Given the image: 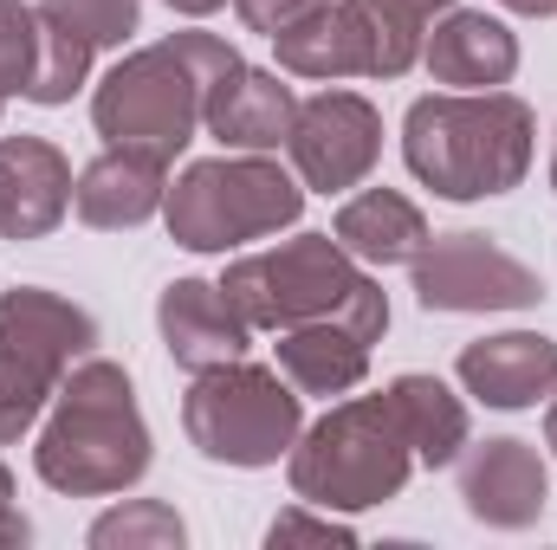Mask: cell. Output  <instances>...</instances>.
Listing matches in <instances>:
<instances>
[{
	"label": "cell",
	"mask_w": 557,
	"mask_h": 550,
	"mask_svg": "<svg viewBox=\"0 0 557 550\" xmlns=\"http://www.w3.org/2000/svg\"><path fill=\"white\" fill-rule=\"evenodd\" d=\"M337 247L363 266H416V253L434 240L428 234V214H421L409 195L396 188H363L337 208Z\"/></svg>",
	"instance_id": "d6986e66"
},
{
	"label": "cell",
	"mask_w": 557,
	"mask_h": 550,
	"mask_svg": "<svg viewBox=\"0 0 557 550\" xmlns=\"http://www.w3.org/2000/svg\"><path fill=\"white\" fill-rule=\"evenodd\" d=\"M98 343V317L46 285L0 291V447L20 440L52 409L72 363H85Z\"/></svg>",
	"instance_id": "52a82bcc"
},
{
	"label": "cell",
	"mask_w": 557,
	"mask_h": 550,
	"mask_svg": "<svg viewBox=\"0 0 557 550\" xmlns=\"http://www.w3.org/2000/svg\"><path fill=\"white\" fill-rule=\"evenodd\" d=\"M72 214V162L46 137H0V240H46Z\"/></svg>",
	"instance_id": "4fadbf2b"
},
{
	"label": "cell",
	"mask_w": 557,
	"mask_h": 550,
	"mask_svg": "<svg viewBox=\"0 0 557 550\" xmlns=\"http://www.w3.org/2000/svg\"><path fill=\"white\" fill-rule=\"evenodd\" d=\"M350 538H357V532H350L337 512H324V505H318V518H311V512H278L273 532H267L273 550L278 545H350Z\"/></svg>",
	"instance_id": "4316f807"
},
{
	"label": "cell",
	"mask_w": 557,
	"mask_h": 550,
	"mask_svg": "<svg viewBox=\"0 0 557 550\" xmlns=\"http://www.w3.org/2000/svg\"><path fill=\"white\" fill-rule=\"evenodd\" d=\"M421 65L434 85L454 91H499L519 72V33L493 13H467L447 7V20H434V33L421 39Z\"/></svg>",
	"instance_id": "9a60e30c"
},
{
	"label": "cell",
	"mask_w": 557,
	"mask_h": 550,
	"mask_svg": "<svg viewBox=\"0 0 557 550\" xmlns=\"http://www.w3.org/2000/svg\"><path fill=\"white\" fill-rule=\"evenodd\" d=\"M416 298L421 311H525L545 298V278L512 260L486 234H434L416 253Z\"/></svg>",
	"instance_id": "9c48e42d"
},
{
	"label": "cell",
	"mask_w": 557,
	"mask_h": 550,
	"mask_svg": "<svg viewBox=\"0 0 557 550\" xmlns=\"http://www.w3.org/2000/svg\"><path fill=\"white\" fill-rule=\"evenodd\" d=\"M52 20L78 26L91 46H124L137 33V0H39Z\"/></svg>",
	"instance_id": "484cf974"
},
{
	"label": "cell",
	"mask_w": 557,
	"mask_h": 550,
	"mask_svg": "<svg viewBox=\"0 0 557 550\" xmlns=\"http://www.w3.org/2000/svg\"><path fill=\"white\" fill-rule=\"evenodd\" d=\"M311 7H318V0H234V13H240L253 33H267V39H273L278 26H292L298 13H311Z\"/></svg>",
	"instance_id": "83f0119b"
},
{
	"label": "cell",
	"mask_w": 557,
	"mask_h": 550,
	"mask_svg": "<svg viewBox=\"0 0 557 550\" xmlns=\"http://www.w3.org/2000/svg\"><path fill=\"white\" fill-rule=\"evenodd\" d=\"M460 383L486 409H539L557 389V343L539 330H499L460 350Z\"/></svg>",
	"instance_id": "e0dca14e"
},
{
	"label": "cell",
	"mask_w": 557,
	"mask_h": 550,
	"mask_svg": "<svg viewBox=\"0 0 557 550\" xmlns=\"http://www.w3.org/2000/svg\"><path fill=\"white\" fill-rule=\"evenodd\" d=\"M278 376L298 396H350L370 376V337H357L344 317H318V324H292L278 330Z\"/></svg>",
	"instance_id": "ac0fdd59"
},
{
	"label": "cell",
	"mask_w": 557,
	"mask_h": 550,
	"mask_svg": "<svg viewBox=\"0 0 557 550\" xmlns=\"http://www.w3.org/2000/svg\"><path fill=\"white\" fill-rule=\"evenodd\" d=\"M33 538V525L20 518V505H13V473L0 466V545H26Z\"/></svg>",
	"instance_id": "f1b7e54d"
},
{
	"label": "cell",
	"mask_w": 557,
	"mask_h": 550,
	"mask_svg": "<svg viewBox=\"0 0 557 550\" xmlns=\"http://www.w3.org/2000/svg\"><path fill=\"white\" fill-rule=\"evenodd\" d=\"M350 13V33H357V59H363V78H403L421 59V39H428V13L409 0H344Z\"/></svg>",
	"instance_id": "7402d4cb"
},
{
	"label": "cell",
	"mask_w": 557,
	"mask_h": 550,
	"mask_svg": "<svg viewBox=\"0 0 557 550\" xmlns=\"http://www.w3.org/2000/svg\"><path fill=\"white\" fill-rule=\"evenodd\" d=\"M0 104H7V98H0Z\"/></svg>",
	"instance_id": "e575fe53"
},
{
	"label": "cell",
	"mask_w": 557,
	"mask_h": 550,
	"mask_svg": "<svg viewBox=\"0 0 557 550\" xmlns=\"http://www.w3.org/2000/svg\"><path fill=\"white\" fill-rule=\"evenodd\" d=\"M383 396H389V409H396L409 447H416V466L434 473V466H454V460L467 453V402H460L441 376L409 370V376H396Z\"/></svg>",
	"instance_id": "ffe728a7"
},
{
	"label": "cell",
	"mask_w": 557,
	"mask_h": 550,
	"mask_svg": "<svg viewBox=\"0 0 557 550\" xmlns=\"http://www.w3.org/2000/svg\"><path fill=\"white\" fill-rule=\"evenodd\" d=\"M539 117L512 91H434L403 117V155L421 188L441 201H493L512 195L532 168Z\"/></svg>",
	"instance_id": "6da1fadb"
},
{
	"label": "cell",
	"mask_w": 557,
	"mask_h": 550,
	"mask_svg": "<svg viewBox=\"0 0 557 550\" xmlns=\"http://www.w3.org/2000/svg\"><path fill=\"white\" fill-rule=\"evenodd\" d=\"M512 13H532V20H557V0H499Z\"/></svg>",
	"instance_id": "4dcf8cb0"
},
{
	"label": "cell",
	"mask_w": 557,
	"mask_h": 550,
	"mask_svg": "<svg viewBox=\"0 0 557 550\" xmlns=\"http://www.w3.org/2000/svg\"><path fill=\"white\" fill-rule=\"evenodd\" d=\"M292 168L305 188L318 195H344L357 182H370L376 155H383V111L357 91H318V98H298V117H292Z\"/></svg>",
	"instance_id": "30bf717a"
},
{
	"label": "cell",
	"mask_w": 557,
	"mask_h": 550,
	"mask_svg": "<svg viewBox=\"0 0 557 550\" xmlns=\"http://www.w3.org/2000/svg\"><path fill=\"white\" fill-rule=\"evenodd\" d=\"M162 201H169V162L143 155V149H117V142L98 162H85L72 182V214L85 227H104V234L143 227Z\"/></svg>",
	"instance_id": "2e32d148"
},
{
	"label": "cell",
	"mask_w": 557,
	"mask_h": 550,
	"mask_svg": "<svg viewBox=\"0 0 557 550\" xmlns=\"http://www.w3.org/2000/svg\"><path fill=\"white\" fill-rule=\"evenodd\" d=\"M460 499L480 525L493 532H525L545 518V499H552V479H545V460L532 440H480L460 453Z\"/></svg>",
	"instance_id": "8fae6325"
},
{
	"label": "cell",
	"mask_w": 557,
	"mask_h": 550,
	"mask_svg": "<svg viewBox=\"0 0 557 550\" xmlns=\"http://www.w3.org/2000/svg\"><path fill=\"white\" fill-rule=\"evenodd\" d=\"M182 427L214 466H278L305 434V396L247 357L201 370L182 396Z\"/></svg>",
	"instance_id": "ba28073f"
},
{
	"label": "cell",
	"mask_w": 557,
	"mask_h": 550,
	"mask_svg": "<svg viewBox=\"0 0 557 550\" xmlns=\"http://www.w3.org/2000/svg\"><path fill=\"white\" fill-rule=\"evenodd\" d=\"M221 291L240 304V317L253 330H292V324H318V317H344L370 343H383V330H389L383 285L363 273V260H350L337 247V234H298L273 253H247L221 273Z\"/></svg>",
	"instance_id": "277c9868"
},
{
	"label": "cell",
	"mask_w": 557,
	"mask_h": 550,
	"mask_svg": "<svg viewBox=\"0 0 557 550\" xmlns=\"http://www.w3.org/2000/svg\"><path fill=\"white\" fill-rule=\"evenodd\" d=\"M169 240L188 253H227L247 240H267L305 214V188L278 168L273 155H208L188 162L162 201Z\"/></svg>",
	"instance_id": "8992f818"
},
{
	"label": "cell",
	"mask_w": 557,
	"mask_h": 550,
	"mask_svg": "<svg viewBox=\"0 0 557 550\" xmlns=\"http://www.w3.org/2000/svg\"><path fill=\"white\" fill-rule=\"evenodd\" d=\"M409 7H421V13H447L454 0H409Z\"/></svg>",
	"instance_id": "d6a6232c"
},
{
	"label": "cell",
	"mask_w": 557,
	"mask_h": 550,
	"mask_svg": "<svg viewBox=\"0 0 557 550\" xmlns=\"http://www.w3.org/2000/svg\"><path fill=\"white\" fill-rule=\"evenodd\" d=\"M240 65V52L214 33H169L156 46H137L131 59H117L104 72V85L91 91V124L98 137L117 149H143L175 162L208 111V91Z\"/></svg>",
	"instance_id": "7a4b0ae2"
},
{
	"label": "cell",
	"mask_w": 557,
	"mask_h": 550,
	"mask_svg": "<svg viewBox=\"0 0 557 550\" xmlns=\"http://www.w3.org/2000/svg\"><path fill=\"white\" fill-rule=\"evenodd\" d=\"M149 460H156L149 421L137 409L124 363H111V357L72 363V376L59 383L52 414L39 427V447H33L39 479L72 499H104V492L137 486Z\"/></svg>",
	"instance_id": "3957f363"
},
{
	"label": "cell",
	"mask_w": 557,
	"mask_h": 550,
	"mask_svg": "<svg viewBox=\"0 0 557 550\" xmlns=\"http://www.w3.org/2000/svg\"><path fill=\"white\" fill-rule=\"evenodd\" d=\"M552 188H557V155H552Z\"/></svg>",
	"instance_id": "836d02e7"
},
{
	"label": "cell",
	"mask_w": 557,
	"mask_h": 550,
	"mask_svg": "<svg viewBox=\"0 0 557 550\" xmlns=\"http://www.w3.org/2000/svg\"><path fill=\"white\" fill-rule=\"evenodd\" d=\"M182 538H188V525L162 499H131V505H117V512H104L91 525V545L98 550H169Z\"/></svg>",
	"instance_id": "cb8c5ba5"
},
{
	"label": "cell",
	"mask_w": 557,
	"mask_h": 550,
	"mask_svg": "<svg viewBox=\"0 0 557 550\" xmlns=\"http://www.w3.org/2000/svg\"><path fill=\"white\" fill-rule=\"evenodd\" d=\"M545 447L557 453V402H552V414H545Z\"/></svg>",
	"instance_id": "1f68e13d"
},
{
	"label": "cell",
	"mask_w": 557,
	"mask_h": 550,
	"mask_svg": "<svg viewBox=\"0 0 557 550\" xmlns=\"http://www.w3.org/2000/svg\"><path fill=\"white\" fill-rule=\"evenodd\" d=\"M285 473H292V492L305 505L370 512V505H389L409 486L416 447H409L403 421L389 409V396H350L292 440Z\"/></svg>",
	"instance_id": "5b68a950"
},
{
	"label": "cell",
	"mask_w": 557,
	"mask_h": 550,
	"mask_svg": "<svg viewBox=\"0 0 557 550\" xmlns=\"http://www.w3.org/2000/svg\"><path fill=\"white\" fill-rule=\"evenodd\" d=\"M91 52H98V46H91L78 26L52 20V13L39 7V65H33L26 98H33V104H72V91H78L85 72H91Z\"/></svg>",
	"instance_id": "603a6c76"
},
{
	"label": "cell",
	"mask_w": 557,
	"mask_h": 550,
	"mask_svg": "<svg viewBox=\"0 0 557 550\" xmlns=\"http://www.w3.org/2000/svg\"><path fill=\"white\" fill-rule=\"evenodd\" d=\"M273 52H278V72H292V78H324V85L331 78H363L344 0H318L311 13H298L292 26H278Z\"/></svg>",
	"instance_id": "44dd1931"
},
{
	"label": "cell",
	"mask_w": 557,
	"mask_h": 550,
	"mask_svg": "<svg viewBox=\"0 0 557 550\" xmlns=\"http://www.w3.org/2000/svg\"><path fill=\"white\" fill-rule=\"evenodd\" d=\"M156 330H162V350L175 357V370H188V376L247 357V337H253V324L240 317V304L214 278H175V285H162Z\"/></svg>",
	"instance_id": "7c38bea8"
},
{
	"label": "cell",
	"mask_w": 557,
	"mask_h": 550,
	"mask_svg": "<svg viewBox=\"0 0 557 550\" xmlns=\"http://www.w3.org/2000/svg\"><path fill=\"white\" fill-rule=\"evenodd\" d=\"M39 65V7L26 0H0V98H26Z\"/></svg>",
	"instance_id": "d4e9b609"
},
{
	"label": "cell",
	"mask_w": 557,
	"mask_h": 550,
	"mask_svg": "<svg viewBox=\"0 0 557 550\" xmlns=\"http://www.w3.org/2000/svg\"><path fill=\"white\" fill-rule=\"evenodd\" d=\"M162 7H175V13H188V20H208V13H221L227 0H162Z\"/></svg>",
	"instance_id": "f546056e"
},
{
	"label": "cell",
	"mask_w": 557,
	"mask_h": 550,
	"mask_svg": "<svg viewBox=\"0 0 557 550\" xmlns=\"http://www.w3.org/2000/svg\"><path fill=\"white\" fill-rule=\"evenodd\" d=\"M292 117H298V91L260 72V65H234L214 91H208V111H201V130L221 142V149H253V155H273L278 142L292 137Z\"/></svg>",
	"instance_id": "5bb4252c"
}]
</instances>
